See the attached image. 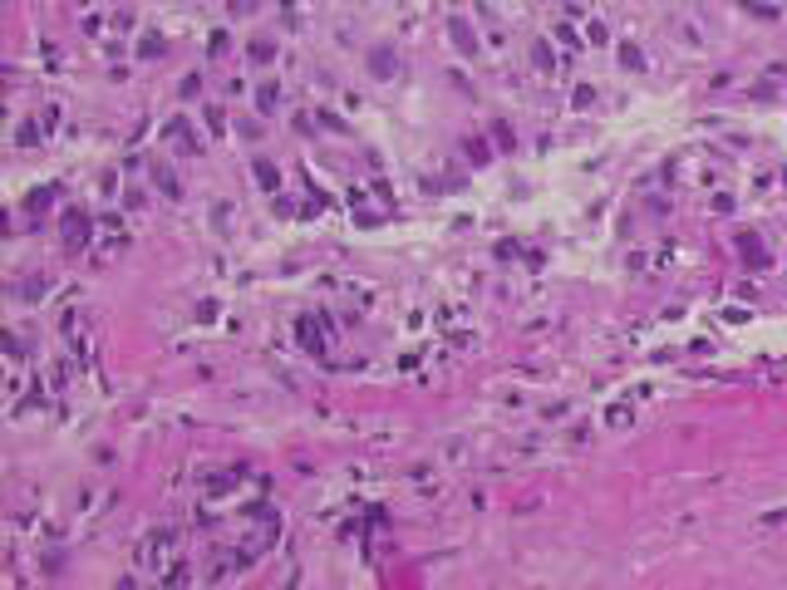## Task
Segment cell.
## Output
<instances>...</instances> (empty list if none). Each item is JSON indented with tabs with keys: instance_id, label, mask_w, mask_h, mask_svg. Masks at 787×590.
Segmentation results:
<instances>
[{
	"instance_id": "cell-1",
	"label": "cell",
	"mask_w": 787,
	"mask_h": 590,
	"mask_svg": "<svg viewBox=\"0 0 787 590\" xmlns=\"http://www.w3.org/2000/svg\"><path fill=\"white\" fill-rule=\"evenodd\" d=\"M738 251H743V261H748L753 271H768V266H773V256H768V246H763L758 231H743V236H738Z\"/></svg>"
},
{
	"instance_id": "cell-2",
	"label": "cell",
	"mask_w": 787,
	"mask_h": 590,
	"mask_svg": "<svg viewBox=\"0 0 787 590\" xmlns=\"http://www.w3.org/2000/svg\"><path fill=\"white\" fill-rule=\"evenodd\" d=\"M64 241H69V246H84V241H89V216H84V212H64Z\"/></svg>"
},
{
	"instance_id": "cell-3",
	"label": "cell",
	"mask_w": 787,
	"mask_h": 590,
	"mask_svg": "<svg viewBox=\"0 0 787 590\" xmlns=\"http://www.w3.org/2000/svg\"><path fill=\"white\" fill-rule=\"evenodd\" d=\"M448 35H453V45H458V50H463L468 59L478 54V35L468 30V20H448Z\"/></svg>"
},
{
	"instance_id": "cell-4",
	"label": "cell",
	"mask_w": 787,
	"mask_h": 590,
	"mask_svg": "<svg viewBox=\"0 0 787 590\" xmlns=\"http://www.w3.org/2000/svg\"><path fill=\"white\" fill-rule=\"evenodd\" d=\"M168 138H173V148H178V153H197V138H193V128H188L183 118H173V123H168Z\"/></svg>"
},
{
	"instance_id": "cell-5",
	"label": "cell",
	"mask_w": 787,
	"mask_h": 590,
	"mask_svg": "<svg viewBox=\"0 0 787 590\" xmlns=\"http://www.w3.org/2000/svg\"><path fill=\"white\" fill-rule=\"evenodd\" d=\"M251 173H256V183H261L266 192H276V187H281V173H276V163H266V158H256V163H251Z\"/></svg>"
},
{
	"instance_id": "cell-6",
	"label": "cell",
	"mask_w": 787,
	"mask_h": 590,
	"mask_svg": "<svg viewBox=\"0 0 787 590\" xmlns=\"http://www.w3.org/2000/svg\"><path fill=\"white\" fill-rule=\"evenodd\" d=\"M369 74H374V79H389L394 74V54L389 50H374V54H369Z\"/></svg>"
},
{
	"instance_id": "cell-7",
	"label": "cell",
	"mask_w": 787,
	"mask_h": 590,
	"mask_svg": "<svg viewBox=\"0 0 787 590\" xmlns=\"http://www.w3.org/2000/svg\"><path fill=\"white\" fill-rule=\"evenodd\" d=\"M276 103H281V89H276V84H266V89L256 94V108H261V113H271Z\"/></svg>"
},
{
	"instance_id": "cell-8",
	"label": "cell",
	"mask_w": 787,
	"mask_h": 590,
	"mask_svg": "<svg viewBox=\"0 0 787 590\" xmlns=\"http://www.w3.org/2000/svg\"><path fill=\"white\" fill-rule=\"evenodd\" d=\"M620 64H625V69H645V54H640L635 45H620Z\"/></svg>"
},
{
	"instance_id": "cell-9",
	"label": "cell",
	"mask_w": 787,
	"mask_h": 590,
	"mask_svg": "<svg viewBox=\"0 0 787 590\" xmlns=\"http://www.w3.org/2000/svg\"><path fill=\"white\" fill-rule=\"evenodd\" d=\"M153 178H158V187H163L168 197H178V192H183V187L173 183V173H168V168H153Z\"/></svg>"
},
{
	"instance_id": "cell-10",
	"label": "cell",
	"mask_w": 787,
	"mask_h": 590,
	"mask_svg": "<svg viewBox=\"0 0 787 590\" xmlns=\"http://www.w3.org/2000/svg\"><path fill=\"white\" fill-rule=\"evenodd\" d=\"M251 59L266 64V59H271V40H251Z\"/></svg>"
},
{
	"instance_id": "cell-11",
	"label": "cell",
	"mask_w": 787,
	"mask_h": 590,
	"mask_svg": "<svg viewBox=\"0 0 787 590\" xmlns=\"http://www.w3.org/2000/svg\"><path fill=\"white\" fill-rule=\"evenodd\" d=\"M468 158H473V163H488L492 153H488V143H478V138H468Z\"/></svg>"
},
{
	"instance_id": "cell-12",
	"label": "cell",
	"mask_w": 787,
	"mask_h": 590,
	"mask_svg": "<svg viewBox=\"0 0 787 590\" xmlns=\"http://www.w3.org/2000/svg\"><path fill=\"white\" fill-rule=\"evenodd\" d=\"M138 54H143V59H148V54H163V40H158V35H148V40H143V50H138Z\"/></svg>"
},
{
	"instance_id": "cell-13",
	"label": "cell",
	"mask_w": 787,
	"mask_h": 590,
	"mask_svg": "<svg viewBox=\"0 0 787 590\" xmlns=\"http://www.w3.org/2000/svg\"><path fill=\"white\" fill-rule=\"evenodd\" d=\"M50 202H54V192H30V207H35V212H45Z\"/></svg>"
},
{
	"instance_id": "cell-14",
	"label": "cell",
	"mask_w": 787,
	"mask_h": 590,
	"mask_svg": "<svg viewBox=\"0 0 787 590\" xmlns=\"http://www.w3.org/2000/svg\"><path fill=\"white\" fill-rule=\"evenodd\" d=\"M590 98H595V89H586V84H581V89H576V108H590Z\"/></svg>"
}]
</instances>
